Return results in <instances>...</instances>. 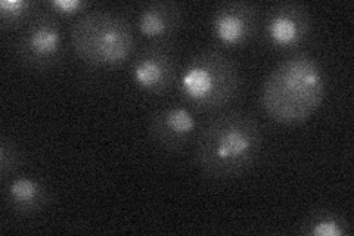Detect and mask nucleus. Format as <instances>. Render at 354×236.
I'll return each mask as SVG.
<instances>
[{
	"label": "nucleus",
	"mask_w": 354,
	"mask_h": 236,
	"mask_svg": "<svg viewBox=\"0 0 354 236\" xmlns=\"http://www.w3.org/2000/svg\"><path fill=\"white\" fill-rule=\"evenodd\" d=\"M263 151V130L256 117L226 111L209 118L195 139V164L214 181L239 177L254 167Z\"/></svg>",
	"instance_id": "nucleus-1"
},
{
	"label": "nucleus",
	"mask_w": 354,
	"mask_h": 236,
	"mask_svg": "<svg viewBox=\"0 0 354 236\" xmlns=\"http://www.w3.org/2000/svg\"><path fill=\"white\" fill-rule=\"evenodd\" d=\"M326 78L308 53H294L269 73L261 89L266 114L285 126L301 125L322 105Z\"/></svg>",
	"instance_id": "nucleus-2"
},
{
	"label": "nucleus",
	"mask_w": 354,
	"mask_h": 236,
	"mask_svg": "<svg viewBox=\"0 0 354 236\" xmlns=\"http://www.w3.org/2000/svg\"><path fill=\"white\" fill-rule=\"evenodd\" d=\"M71 44L79 60L97 69L124 64L136 49L129 19L102 9L86 12L74 22Z\"/></svg>",
	"instance_id": "nucleus-3"
},
{
	"label": "nucleus",
	"mask_w": 354,
	"mask_h": 236,
	"mask_svg": "<svg viewBox=\"0 0 354 236\" xmlns=\"http://www.w3.org/2000/svg\"><path fill=\"white\" fill-rule=\"evenodd\" d=\"M241 89V75L226 53L209 48L196 53L182 78V92L199 111H217L234 100Z\"/></svg>",
	"instance_id": "nucleus-4"
},
{
	"label": "nucleus",
	"mask_w": 354,
	"mask_h": 236,
	"mask_svg": "<svg viewBox=\"0 0 354 236\" xmlns=\"http://www.w3.org/2000/svg\"><path fill=\"white\" fill-rule=\"evenodd\" d=\"M18 61L30 70L48 71L64 56V33L58 17L50 10H39L22 27L15 42Z\"/></svg>",
	"instance_id": "nucleus-5"
},
{
	"label": "nucleus",
	"mask_w": 354,
	"mask_h": 236,
	"mask_svg": "<svg viewBox=\"0 0 354 236\" xmlns=\"http://www.w3.org/2000/svg\"><path fill=\"white\" fill-rule=\"evenodd\" d=\"M131 80L149 95L169 93L177 80V53L171 40L145 44L133 60Z\"/></svg>",
	"instance_id": "nucleus-6"
},
{
	"label": "nucleus",
	"mask_w": 354,
	"mask_h": 236,
	"mask_svg": "<svg viewBox=\"0 0 354 236\" xmlns=\"http://www.w3.org/2000/svg\"><path fill=\"white\" fill-rule=\"evenodd\" d=\"M264 39L276 49H295L304 44L313 30L308 8L300 2H279L264 18Z\"/></svg>",
	"instance_id": "nucleus-7"
},
{
	"label": "nucleus",
	"mask_w": 354,
	"mask_h": 236,
	"mask_svg": "<svg viewBox=\"0 0 354 236\" xmlns=\"http://www.w3.org/2000/svg\"><path fill=\"white\" fill-rule=\"evenodd\" d=\"M209 27L214 39L223 46L247 44L259 30V6L243 0L220 3L212 14Z\"/></svg>",
	"instance_id": "nucleus-8"
},
{
	"label": "nucleus",
	"mask_w": 354,
	"mask_h": 236,
	"mask_svg": "<svg viewBox=\"0 0 354 236\" xmlns=\"http://www.w3.org/2000/svg\"><path fill=\"white\" fill-rule=\"evenodd\" d=\"M148 133L152 143L167 152H180L198 134L196 120L183 107H165L149 117Z\"/></svg>",
	"instance_id": "nucleus-9"
},
{
	"label": "nucleus",
	"mask_w": 354,
	"mask_h": 236,
	"mask_svg": "<svg viewBox=\"0 0 354 236\" xmlns=\"http://www.w3.org/2000/svg\"><path fill=\"white\" fill-rule=\"evenodd\" d=\"M185 18V8L177 2H151L143 5L138 14V28L142 36L151 42L171 40L180 30Z\"/></svg>",
	"instance_id": "nucleus-10"
},
{
	"label": "nucleus",
	"mask_w": 354,
	"mask_h": 236,
	"mask_svg": "<svg viewBox=\"0 0 354 236\" xmlns=\"http://www.w3.org/2000/svg\"><path fill=\"white\" fill-rule=\"evenodd\" d=\"M3 195L8 208L19 217H35L50 204V190L37 179L17 177L6 182Z\"/></svg>",
	"instance_id": "nucleus-11"
},
{
	"label": "nucleus",
	"mask_w": 354,
	"mask_h": 236,
	"mask_svg": "<svg viewBox=\"0 0 354 236\" xmlns=\"http://www.w3.org/2000/svg\"><path fill=\"white\" fill-rule=\"evenodd\" d=\"M297 233L303 236H347L351 233V226L344 212L317 208L303 219Z\"/></svg>",
	"instance_id": "nucleus-12"
},
{
	"label": "nucleus",
	"mask_w": 354,
	"mask_h": 236,
	"mask_svg": "<svg viewBox=\"0 0 354 236\" xmlns=\"http://www.w3.org/2000/svg\"><path fill=\"white\" fill-rule=\"evenodd\" d=\"M39 12V5L31 0H2L0 2V27L10 30L24 27Z\"/></svg>",
	"instance_id": "nucleus-13"
},
{
	"label": "nucleus",
	"mask_w": 354,
	"mask_h": 236,
	"mask_svg": "<svg viewBox=\"0 0 354 236\" xmlns=\"http://www.w3.org/2000/svg\"><path fill=\"white\" fill-rule=\"evenodd\" d=\"M22 164V152L18 145L6 136L0 139V179L6 182Z\"/></svg>",
	"instance_id": "nucleus-14"
},
{
	"label": "nucleus",
	"mask_w": 354,
	"mask_h": 236,
	"mask_svg": "<svg viewBox=\"0 0 354 236\" xmlns=\"http://www.w3.org/2000/svg\"><path fill=\"white\" fill-rule=\"evenodd\" d=\"M91 5L92 3L86 2V0H50V2L46 3V9L57 17H70L86 12Z\"/></svg>",
	"instance_id": "nucleus-15"
}]
</instances>
